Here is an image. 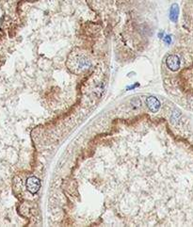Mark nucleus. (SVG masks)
<instances>
[{
  "instance_id": "1",
  "label": "nucleus",
  "mask_w": 193,
  "mask_h": 227,
  "mask_svg": "<svg viewBox=\"0 0 193 227\" xmlns=\"http://www.w3.org/2000/svg\"><path fill=\"white\" fill-rule=\"evenodd\" d=\"M40 188H41V181L36 176H30L26 180V189L32 194H35L39 191Z\"/></svg>"
},
{
  "instance_id": "2",
  "label": "nucleus",
  "mask_w": 193,
  "mask_h": 227,
  "mask_svg": "<svg viewBox=\"0 0 193 227\" xmlns=\"http://www.w3.org/2000/svg\"><path fill=\"white\" fill-rule=\"evenodd\" d=\"M166 64L170 71L176 72L180 68V58L176 55H170L166 60Z\"/></svg>"
},
{
  "instance_id": "3",
  "label": "nucleus",
  "mask_w": 193,
  "mask_h": 227,
  "mask_svg": "<svg viewBox=\"0 0 193 227\" xmlns=\"http://www.w3.org/2000/svg\"><path fill=\"white\" fill-rule=\"evenodd\" d=\"M146 105L149 110L153 113H156L160 108V102L158 98L154 96H150L146 99Z\"/></svg>"
},
{
  "instance_id": "4",
  "label": "nucleus",
  "mask_w": 193,
  "mask_h": 227,
  "mask_svg": "<svg viewBox=\"0 0 193 227\" xmlns=\"http://www.w3.org/2000/svg\"><path fill=\"white\" fill-rule=\"evenodd\" d=\"M179 15V7L177 4H172L170 10V19L172 22L176 23Z\"/></svg>"
},
{
  "instance_id": "5",
  "label": "nucleus",
  "mask_w": 193,
  "mask_h": 227,
  "mask_svg": "<svg viewBox=\"0 0 193 227\" xmlns=\"http://www.w3.org/2000/svg\"><path fill=\"white\" fill-rule=\"evenodd\" d=\"M164 42L167 44H170V43H172V38H170V36H166V37L164 38Z\"/></svg>"
}]
</instances>
